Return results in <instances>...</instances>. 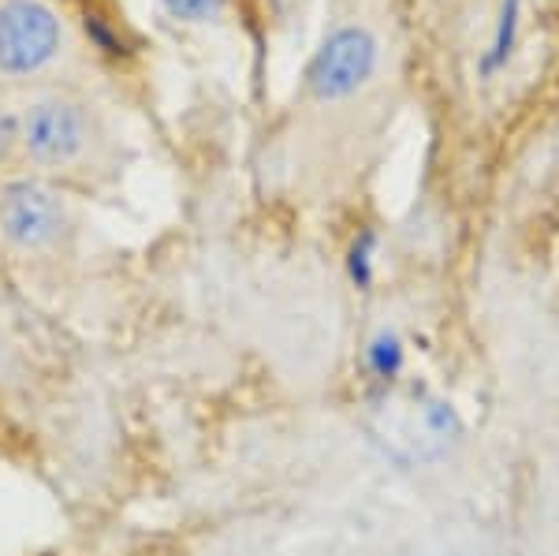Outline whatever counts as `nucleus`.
<instances>
[{"label": "nucleus", "mask_w": 559, "mask_h": 556, "mask_svg": "<svg viewBox=\"0 0 559 556\" xmlns=\"http://www.w3.org/2000/svg\"><path fill=\"white\" fill-rule=\"evenodd\" d=\"M381 64V42L362 23L336 26L321 49L313 52L310 71H306V86L318 102H347L358 90L369 86Z\"/></svg>", "instance_id": "1"}, {"label": "nucleus", "mask_w": 559, "mask_h": 556, "mask_svg": "<svg viewBox=\"0 0 559 556\" xmlns=\"http://www.w3.org/2000/svg\"><path fill=\"white\" fill-rule=\"evenodd\" d=\"M68 228V205L41 179H20L0 191V236L12 247L38 255L60 244Z\"/></svg>", "instance_id": "2"}, {"label": "nucleus", "mask_w": 559, "mask_h": 556, "mask_svg": "<svg viewBox=\"0 0 559 556\" xmlns=\"http://www.w3.org/2000/svg\"><path fill=\"white\" fill-rule=\"evenodd\" d=\"M57 15L38 0H4L0 4V71L31 75L57 57Z\"/></svg>", "instance_id": "3"}, {"label": "nucleus", "mask_w": 559, "mask_h": 556, "mask_svg": "<svg viewBox=\"0 0 559 556\" xmlns=\"http://www.w3.org/2000/svg\"><path fill=\"white\" fill-rule=\"evenodd\" d=\"M20 142L38 165L45 168H68L71 161L83 157L90 128L79 105L60 102V97H41L20 120Z\"/></svg>", "instance_id": "4"}, {"label": "nucleus", "mask_w": 559, "mask_h": 556, "mask_svg": "<svg viewBox=\"0 0 559 556\" xmlns=\"http://www.w3.org/2000/svg\"><path fill=\"white\" fill-rule=\"evenodd\" d=\"M160 4L168 8V15H176V20H183V23H205V20H216L228 0H160Z\"/></svg>", "instance_id": "5"}, {"label": "nucleus", "mask_w": 559, "mask_h": 556, "mask_svg": "<svg viewBox=\"0 0 559 556\" xmlns=\"http://www.w3.org/2000/svg\"><path fill=\"white\" fill-rule=\"evenodd\" d=\"M15 142H20V123L8 120V116H0V161L12 154Z\"/></svg>", "instance_id": "6"}, {"label": "nucleus", "mask_w": 559, "mask_h": 556, "mask_svg": "<svg viewBox=\"0 0 559 556\" xmlns=\"http://www.w3.org/2000/svg\"><path fill=\"white\" fill-rule=\"evenodd\" d=\"M276 4H284V0H276Z\"/></svg>", "instance_id": "7"}]
</instances>
